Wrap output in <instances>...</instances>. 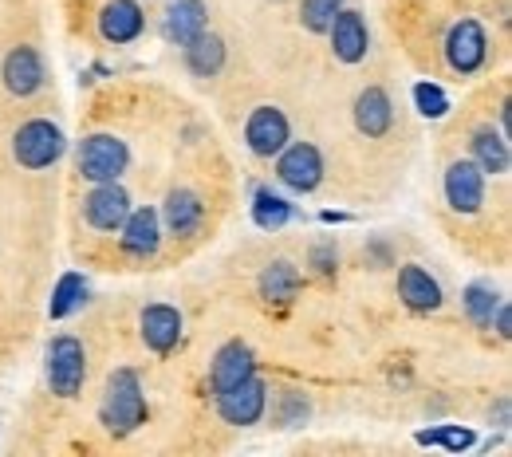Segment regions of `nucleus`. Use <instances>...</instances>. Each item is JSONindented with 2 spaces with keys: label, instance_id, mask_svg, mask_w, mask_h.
<instances>
[{
  "label": "nucleus",
  "instance_id": "nucleus-1",
  "mask_svg": "<svg viewBox=\"0 0 512 457\" xmlns=\"http://www.w3.org/2000/svg\"><path fill=\"white\" fill-rule=\"evenodd\" d=\"M99 422L115 438H127L146 422V391H142V375L134 367L111 371V379L103 387V402H99Z\"/></svg>",
  "mask_w": 512,
  "mask_h": 457
},
{
  "label": "nucleus",
  "instance_id": "nucleus-2",
  "mask_svg": "<svg viewBox=\"0 0 512 457\" xmlns=\"http://www.w3.org/2000/svg\"><path fill=\"white\" fill-rule=\"evenodd\" d=\"M130 166V146L119 134H87L75 150V170L83 182H119Z\"/></svg>",
  "mask_w": 512,
  "mask_h": 457
},
{
  "label": "nucleus",
  "instance_id": "nucleus-3",
  "mask_svg": "<svg viewBox=\"0 0 512 457\" xmlns=\"http://www.w3.org/2000/svg\"><path fill=\"white\" fill-rule=\"evenodd\" d=\"M67 138L52 119H28L24 127H16L12 134V158L24 170H48L64 158Z\"/></svg>",
  "mask_w": 512,
  "mask_h": 457
},
{
  "label": "nucleus",
  "instance_id": "nucleus-4",
  "mask_svg": "<svg viewBox=\"0 0 512 457\" xmlns=\"http://www.w3.org/2000/svg\"><path fill=\"white\" fill-rule=\"evenodd\" d=\"M48 387L52 394H60V398H75V394L83 391V383H87V351H83V343L75 339V335H56L52 343H48Z\"/></svg>",
  "mask_w": 512,
  "mask_h": 457
},
{
  "label": "nucleus",
  "instance_id": "nucleus-5",
  "mask_svg": "<svg viewBox=\"0 0 512 457\" xmlns=\"http://www.w3.org/2000/svg\"><path fill=\"white\" fill-rule=\"evenodd\" d=\"M446 64H449V71L461 75V79L477 75L481 67L489 64V32H485L481 20L465 16V20H457V24L449 28L446 32Z\"/></svg>",
  "mask_w": 512,
  "mask_h": 457
},
{
  "label": "nucleus",
  "instance_id": "nucleus-6",
  "mask_svg": "<svg viewBox=\"0 0 512 457\" xmlns=\"http://www.w3.org/2000/svg\"><path fill=\"white\" fill-rule=\"evenodd\" d=\"M276 178L296 194H316L323 182V154L312 142H288L276 154Z\"/></svg>",
  "mask_w": 512,
  "mask_h": 457
},
{
  "label": "nucleus",
  "instance_id": "nucleus-7",
  "mask_svg": "<svg viewBox=\"0 0 512 457\" xmlns=\"http://www.w3.org/2000/svg\"><path fill=\"white\" fill-rule=\"evenodd\" d=\"M442 190H446V205L453 213L473 217V213H481V205H485V174L477 170L473 158H457V162L446 166Z\"/></svg>",
  "mask_w": 512,
  "mask_h": 457
},
{
  "label": "nucleus",
  "instance_id": "nucleus-8",
  "mask_svg": "<svg viewBox=\"0 0 512 457\" xmlns=\"http://www.w3.org/2000/svg\"><path fill=\"white\" fill-rule=\"evenodd\" d=\"M119 249L130 261H150L162 249V217L154 205H138L130 209L127 221L119 225Z\"/></svg>",
  "mask_w": 512,
  "mask_h": 457
},
{
  "label": "nucleus",
  "instance_id": "nucleus-9",
  "mask_svg": "<svg viewBox=\"0 0 512 457\" xmlns=\"http://www.w3.org/2000/svg\"><path fill=\"white\" fill-rule=\"evenodd\" d=\"M268 410V387L260 375H249L245 383L229 387V391H217V414L229 422V426H256Z\"/></svg>",
  "mask_w": 512,
  "mask_h": 457
},
{
  "label": "nucleus",
  "instance_id": "nucleus-10",
  "mask_svg": "<svg viewBox=\"0 0 512 457\" xmlns=\"http://www.w3.org/2000/svg\"><path fill=\"white\" fill-rule=\"evenodd\" d=\"M245 142H249V150H253L256 158H276L292 142L288 115L280 107H272V103L256 107L253 115H249V123H245Z\"/></svg>",
  "mask_w": 512,
  "mask_h": 457
},
{
  "label": "nucleus",
  "instance_id": "nucleus-11",
  "mask_svg": "<svg viewBox=\"0 0 512 457\" xmlns=\"http://www.w3.org/2000/svg\"><path fill=\"white\" fill-rule=\"evenodd\" d=\"M0 79H4V91L16 95V99H32L36 91H44L48 83V71H44V56L28 44L12 48L0 64Z\"/></svg>",
  "mask_w": 512,
  "mask_h": 457
},
{
  "label": "nucleus",
  "instance_id": "nucleus-12",
  "mask_svg": "<svg viewBox=\"0 0 512 457\" xmlns=\"http://www.w3.org/2000/svg\"><path fill=\"white\" fill-rule=\"evenodd\" d=\"M130 213V194L119 182H99L91 186V194L83 197V221L99 233H119V225Z\"/></svg>",
  "mask_w": 512,
  "mask_h": 457
},
{
  "label": "nucleus",
  "instance_id": "nucleus-13",
  "mask_svg": "<svg viewBox=\"0 0 512 457\" xmlns=\"http://www.w3.org/2000/svg\"><path fill=\"white\" fill-rule=\"evenodd\" d=\"M327 36H331V52H335L339 64H363V60H367L371 32H367L363 12H355V8L343 4V8L335 12V20H331Z\"/></svg>",
  "mask_w": 512,
  "mask_h": 457
},
{
  "label": "nucleus",
  "instance_id": "nucleus-14",
  "mask_svg": "<svg viewBox=\"0 0 512 457\" xmlns=\"http://www.w3.org/2000/svg\"><path fill=\"white\" fill-rule=\"evenodd\" d=\"M142 32H146V12L138 0H107L99 8V36L107 44L123 48V44H134Z\"/></svg>",
  "mask_w": 512,
  "mask_h": 457
},
{
  "label": "nucleus",
  "instance_id": "nucleus-15",
  "mask_svg": "<svg viewBox=\"0 0 512 457\" xmlns=\"http://www.w3.org/2000/svg\"><path fill=\"white\" fill-rule=\"evenodd\" d=\"M398 300L418 312V316H430L442 308V284L430 276V268L422 264H402L398 268Z\"/></svg>",
  "mask_w": 512,
  "mask_h": 457
},
{
  "label": "nucleus",
  "instance_id": "nucleus-16",
  "mask_svg": "<svg viewBox=\"0 0 512 457\" xmlns=\"http://www.w3.org/2000/svg\"><path fill=\"white\" fill-rule=\"evenodd\" d=\"M138 331L154 355H170L182 343V312L174 304H150L138 320Z\"/></svg>",
  "mask_w": 512,
  "mask_h": 457
},
{
  "label": "nucleus",
  "instance_id": "nucleus-17",
  "mask_svg": "<svg viewBox=\"0 0 512 457\" xmlns=\"http://www.w3.org/2000/svg\"><path fill=\"white\" fill-rule=\"evenodd\" d=\"M158 217L170 229V237H197L201 225H205V201L193 194V190H186V186H178V190L166 194Z\"/></svg>",
  "mask_w": 512,
  "mask_h": 457
},
{
  "label": "nucleus",
  "instance_id": "nucleus-18",
  "mask_svg": "<svg viewBox=\"0 0 512 457\" xmlns=\"http://www.w3.org/2000/svg\"><path fill=\"white\" fill-rule=\"evenodd\" d=\"M249 375H256L253 347H249V343H241V339H229V343L213 355V367H209L213 394L229 391V387H237V383H245Z\"/></svg>",
  "mask_w": 512,
  "mask_h": 457
},
{
  "label": "nucleus",
  "instance_id": "nucleus-19",
  "mask_svg": "<svg viewBox=\"0 0 512 457\" xmlns=\"http://www.w3.org/2000/svg\"><path fill=\"white\" fill-rule=\"evenodd\" d=\"M209 28V8L205 0H170L162 12V32L170 44H190L193 36H201Z\"/></svg>",
  "mask_w": 512,
  "mask_h": 457
},
{
  "label": "nucleus",
  "instance_id": "nucleus-20",
  "mask_svg": "<svg viewBox=\"0 0 512 457\" xmlns=\"http://www.w3.org/2000/svg\"><path fill=\"white\" fill-rule=\"evenodd\" d=\"M355 127L363 138H386L390 127H394V103L383 87H363L355 95Z\"/></svg>",
  "mask_w": 512,
  "mask_h": 457
},
{
  "label": "nucleus",
  "instance_id": "nucleus-21",
  "mask_svg": "<svg viewBox=\"0 0 512 457\" xmlns=\"http://www.w3.org/2000/svg\"><path fill=\"white\" fill-rule=\"evenodd\" d=\"M300 288H304V276H300V268L292 261L264 264V272H260V280H256L260 300L272 304V308H288V304L300 296Z\"/></svg>",
  "mask_w": 512,
  "mask_h": 457
},
{
  "label": "nucleus",
  "instance_id": "nucleus-22",
  "mask_svg": "<svg viewBox=\"0 0 512 457\" xmlns=\"http://www.w3.org/2000/svg\"><path fill=\"white\" fill-rule=\"evenodd\" d=\"M469 158L477 162V170L489 178H501L509 174V162H512V150H509V134L493 131V127H477L473 138H469Z\"/></svg>",
  "mask_w": 512,
  "mask_h": 457
},
{
  "label": "nucleus",
  "instance_id": "nucleus-23",
  "mask_svg": "<svg viewBox=\"0 0 512 457\" xmlns=\"http://www.w3.org/2000/svg\"><path fill=\"white\" fill-rule=\"evenodd\" d=\"M182 56H186V67L197 79H217L221 67H225V40L213 36V32H201L190 44H182Z\"/></svg>",
  "mask_w": 512,
  "mask_h": 457
},
{
  "label": "nucleus",
  "instance_id": "nucleus-24",
  "mask_svg": "<svg viewBox=\"0 0 512 457\" xmlns=\"http://www.w3.org/2000/svg\"><path fill=\"white\" fill-rule=\"evenodd\" d=\"M296 217V209H292V201L280 194H272V190H256L253 194V221L256 229H264V233H276V229H284L288 221Z\"/></svg>",
  "mask_w": 512,
  "mask_h": 457
},
{
  "label": "nucleus",
  "instance_id": "nucleus-25",
  "mask_svg": "<svg viewBox=\"0 0 512 457\" xmlns=\"http://www.w3.org/2000/svg\"><path fill=\"white\" fill-rule=\"evenodd\" d=\"M83 300H87V280H83L79 272H64L60 284L52 288L48 316H52V320H67V316H75V312L83 308Z\"/></svg>",
  "mask_w": 512,
  "mask_h": 457
},
{
  "label": "nucleus",
  "instance_id": "nucleus-26",
  "mask_svg": "<svg viewBox=\"0 0 512 457\" xmlns=\"http://www.w3.org/2000/svg\"><path fill=\"white\" fill-rule=\"evenodd\" d=\"M497 304H501V296H497V288H493L489 280H473V284L461 292V308H465V316L477 327H489Z\"/></svg>",
  "mask_w": 512,
  "mask_h": 457
},
{
  "label": "nucleus",
  "instance_id": "nucleus-27",
  "mask_svg": "<svg viewBox=\"0 0 512 457\" xmlns=\"http://www.w3.org/2000/svg\"><path fill=\"white\" fill-rule=\"evenodd\" d=\"M477 442V434L473 430H465V426H434V430H418V446H442L449 454H461V450H469Z\"/></svg>",
  "mask_w": 512,
  "mask_h": 457
},
{
  "label": "nucleus",
  "instance_id": "nucleus-28",
  "mask_svg": "<svg viewBox=\"0 0 512 457\" xmlns=\"http://www.w3.org/2000/svg\"><path fill=\"white\" fill-rule=\"evenodd\" d=\"M339 8H343V0H300V24L312 36H327V28H331Z\"/></svg>",
  "mask_w": 512,
  "mask_h": 457
},
{
  "label": "nucleus",
  "instance_id": "nucleus-29",
  "mask_svg": "<svg viewBox=\"0 0 512 457\" xmlns=\"http://www.w3.org/2000/svg\"><path fill=\"white\" fill-rule=\"evenodd\" d=\"M414 107H418V115H426V119H446L449 95L434 79H422V83H414Z\"/></svg>",
  "mask_w": 512,
  "mask_h": 457
},
{
  "label": "nucleus",
  "instance_id": "nucleus-30",
  "mask_svg": "<svg viewBox=\"0 0 512 457\" xmlns=\"http://www.w3.org/2000/svg\"><path fill=\"white\" fill-rule=\"evenodd\" d=\"M272 418H276V426H284V430L304 426V418H308V398L300 391H284L280 394V410H272Z\"/></svg>",
  "mask_w": 512,
  "mask_h": 457
},
{
  "label": "nucleus",
  "instance_id": "nucleus-31",
  "mask_svg": "<svg viewBox=\"0 0 512 457\" xmlns=\"http://www.w3.org/2000/svg\"><path fill=\"white\" fill-rule=\"evenodd\" d=\"M335 264H339V249H335V241H323L312 249V268L320 272V276H331L335 272Z\"/></svg>",
  "mask_w": 512,
  "mask_h": 457
},
{
  "label": "nucleus",
  "instance_id": "nucleus-32",
  "mask_svg": "<svg viewBox=\"0 0 512 457\" xmlns=\"http://www.w3.org/2000/svg\"><path fill=\"white\" fill-rule=\"evenodd\" d=\"M489 327H497V335H501V339H512V308L505 304V300L497 304V312H493Z\"/></svg>",
  "mask_w": 512,
  "mask_h": 457
},
{
  "label": "nucleus",
  "instance_id": "nucleus-33",
  "mask_svg": "<svg viewBox=\"0 0 512 457\" xmlns=\"http://www.w3.org/2000/svg\"><path fill=\"white\" fill-rule=\"evenodd\" d=\"M371 257H375L379 264H390V249H386L383 241H375V245H371Z\"/></svg>",
  "mask_w": 512,
  "mask_h": 457
},
{
  "label": "nucleus",
  "instance_id": "nucleus-34",
  "mask_svg": "<svg viewBox=\"0 0 512 457\" xmlns=\"http://www.w3.org/2000/svg\"><path fill=\"white\" fill-rule=\"evenodd\" d=\"M497 426H501V430L509 426V398H501V406H497Z\"/></svg>",
  "mask_w": 512,
  "mask_h": 457
}]
</instances>
